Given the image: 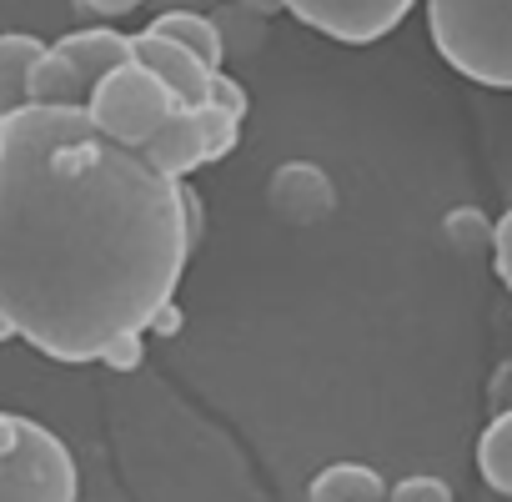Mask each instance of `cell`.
Returning a JSON list of instances; mask_svg holds the SVG:
<instances>
[{
    "label": "cell",
    "instance_id": "cell-1",
    "mask_svg": "<svg viewBox=\"0 0 512 502\" xmlns=\"http://www.w3.org/2000/svg\"><path fill=\"white\" fill-rule=\"evenodd\" d=\"M181 181L86 111L0 121V317L41 357L81 367L146 332L191 257Z\"/></svg>",
    "mask_w": 512,
    "mask_h": 502
},
{
    "label": "cell",
    "instance_id": "cell-2",
    "mask_svg": "<svg viewBox=\"0 0 512 502\" xmlns=\"http://www.w3.org/2000/svg\"><path fill=\"white\" fill-rule=\"evenodd\" d=\"M427 31L452 71L512 91V0H427Z\"/></svg>",
    "mask_w": 512,
    "mask_h": 502
},
{
    "label": "cell",
    "instance_id": "cell-3",
    "mask_svg": "<svg viewBox=\"0 0 512 502\" xmlns=\"http://www.w3.org/2000/svg\"><path fill=\"white\" fill-rule=\"evenodd\" d=\"M81 472L71 447L36 417L0 412V502H76Z\"/></svg>",
    "mask_w": 512,
    "mask_h": 502
},
{
    "label": "cell",
    "instance_id": "cell-4",
    "mask_svg": "<svg viewBox=\"0 0 512 502\" xmlns=\"http://www.w3.org/2000/svg\"><path fill=\"white\" fill-rule=\"evenodd\" d=\"M131 61V36L111 31V26H91V31H71L61 41H51L41 51V61L31 66V106H61V111H86L96 81L116 66Z\"/></svg>",
    "mask_w": 512,
    "mask_h": 502
},
{
    "label": "cell",
    "instance_id": "cell-5",
    "mask_svg": "<svg viewBox=\"0 0 512 502\" xmlns=\"http://www.w3.org/2000/svg\"><path fill=\"white\" fill-rule=\"evenodd\" d=\"M166 111H171V96H166L161 81H156L146 66H136V61L106 71V76L96 81L91 101H86V116H91L111 141L136 146V151H141L146 136L166 121Z\"/></svg>",
    "mask_w": 512,
    "mask_h": 502
},
{
    "label": "cell",
    "instance_id": "cell-6",
    "mask_svg": "<svg viewBox=\"0 0 512 502\" xmlns=\"http://www.w3.org/2000/svg\"><path fill=\"white\" fill-rule=\"evenodd\" d=\"M282 11L342 46H372L407 21L412 0H282Z\"/></svg>",
    "mask_w": 512,
    "mask_h": 502
},
{
    "label": "cell",
    "instance_id": "cell-7",
    "mask_svg": "<svg viewBox=\"0 0 512 502\" xmlns=\"http://www.w3.org/2000/svg\"><path fill=\"white\" fill-rule=\"evenodd\" d=\"M131 61H136V66H146V71L161 81V91L171 96V106H181V111L206 106L211 71H206L191 51H181L176 41L151 36V31H136V36H131Z\"/></svg>",
    "mask_w": 512,
    "mask_h": 502
},
{
    "label": "cell",
    "instance_id": "cell-8",
    "mask_svg": "<svg viewBox=\"0 0 512 502\" xmlns=\"http://www.w3.org/2000/svg\"><path fill=\"white\" fill-rule=\"evenodd\" d=\"M141 156H146L151 166H161L166 176H176V181H181L186 171H196V166H201V131H196V111L171 106V111H166V121L146 136Z\"/></svg>",
    "mask_w": 512,
    "mask_h": 502
},
{
    "label": "cell",
    "instance_id": "cell-9",
    "mask_svg": "<svg viewBox=\"0 0 512 502\" xmlns=\"http://www.w3.org/2000/svg\"><path fill=\"white\" fill-rule=\"evenodd\" d=\"M146 31L176 41L181 51H191L206 71H221V61H226V36H221V26H216L211 16H201V11H161Z\"/></svg>",
    "mask_w": 512,
    "mask_h": 502
},
{
    "label": "cell",
    "instance_id": "cell-10",
    "mask_svg": "<svg viewBox=\"0 0 512 502\" xmlns=\"http://www.w3.org/2000/svg\"><path fill=\"white\" fill-rule=\"evenodd\" d=\"M41 41L31 31H0V116L31 106V66L41 61Z\"/></svg>",
    "mask_w": 512,
    "mask_h": 502
},
{
    "label": "cell",
    "instance_id": "cell-11",
    "mask_svg": "<svg viewBox=\"0 0 512 502\" xmlns=\"http://www.w3.org/2000/svg\"><path fill=\"white\" fill-rule=\"evenodd\" d=\"M312 502H387V482L362 462H332L312 477Z\"/></svg>",
    "mask_w": 512,
    "mask_h": 502
},
{
    "label": "cell",
    "instance_id": "cell-12",
    "mask_svg": "<svg viewBox=\"0 0 512 502\" xmlns=\"http://www.w3.org/2000/svg\"><path fill=\"white\" fill-rule=\"evenodd\" d=\"M477 472H482V482L492 492L512 497V407H502L487 422V432L477 442Z\"/></svg>",
    "mask_w": 512,
    "mask_h": 502
},
{
    "label": "cell",
    "instance_id": "cell-13",
    "mask_svg": "<svg viewBox=\"0 0 512 502\" xmlns=\"http://www.w3.org/2000/svg\"><path fill=\"white\" fill-rule=\"evenodd\" d=\"M272 196H277V206L302 211V216H317V211L332 206V186H327V176L312 171V166H287V171H277Z\"/></svg>",
    "mask_w": 512,
    "mask_h": 502
},
{
    "label": "cell",
    "instance_id": "cell-14",
    "mask_svg": "<svg viewBox=\"0 0 512 502\" xmlns=\"http://www.w3.org/2000/svg\"><path fill=\"white\" fill-rule=\"evenodd\" d=\"M196 131H201V166L221 161L236 151L241 141V116L221 111V106H196Z\"/></svg>",
    "mask_w": 512,
    "mask_h": 502
},
{
    "label": "cell",
    "instance_id": "cell-15",
    "mask_svg": "<svg viewBox=\"0 0 512 502\" xmlns=\"http://www.w3.org/2000/svg\"><path fill=\"white\" fill-rule=\"evenodd\" d=\"M447 236L472 257V251L492 246V221H487L482 211H452V216H447Z\"/></svg>",
    "mask_w": 512,
    "mask_h": 502
},
{
    "label": "cell",
    "instance_id": "cell-16",
    "mask_svg": "<svg viewBox=\"0 0 512 502\" xmlns=\"http://www.w3.org/2000/svg\"><path fill=\"white\" fill-rule=\"evenodd\" d=\"M387 502H452V487L442 477L417 472V477H402L397 487H387Z\"/></svg>",
    "mask_w": 512,
    "mask_h": 502
},
{
    "label": "cell",
    "instance_id": "cell-17",
    "mask_svg": "<svg viewBox=\"0 0 512 502\" xmlns=\"http://www.w3.org/2000/svg\"><path fill=\"white\" fill-rule=\"evenodd\" d=\"M206 106H221V111H231V116H241V121H246V111H251V96H246V86H241L236 76H226V71H211Z\"/></svg>",
    "mask_w": 512,
    "mask_h": 502
},
{
    "label": "cell",
    "instance_id": "cell-18",
    "mask_svg": "<svg viewBox=\"0 0 512 502\" xmlns=\"http://www.w3.org/2000/svg\"><path fill=\"white\" fill-rule=\"evenodd\" d=\"M141 337H146V332H121V337H111L96 362H106L111 372H136V367H141V352H146Z\"/></svg>",
    "mask_w": 512,
    "mask_h": 502
},
{
    "label": "cell",
    "instance_id": "cell-19",
    "mask_svg": "<svg viewBox=\"0 0 512 502\" xmlns=\"http://www.w3.org/2000/svg\"><path fill=\"white\" fill-rule=\"evenodd\" d=\"M492 262H497V277H502V287L512 292V211L492 226Z\"/></svg>",
    "mask_w": 512,
    "mask_h": 502
},
{
    "label": "cell",
    "instance_id": "cell-20",
    "mask_svg": "<svg viewBox=\"0 0 512 502\" xmlns=\"http://www.w3.org/2000/svg\"><path fill=\"white\" fill-rule=\"evenodd\" d=\"M81 11H91V16H101V21H121V16H131V11H141L146 0H76Z\"/></svg>",
    "mask_w": 512,
    "mask_h": 502
},
{
    "label": "cell",
    "instance_id": "cell-21",
    "mask_svg": "<svg viewBox=\"0 0 512 502\" xmlns=\"http://www.w3.org/2000/svg\"><path fill=\"white\" fill-rule=\"evenodd\" d=\"M161 11H201V16L221 21V11H236V0H161Z\"/></svg>",
    "mask_w": 512,
    "mask_h": 502
},
{
    "label": "cell",
    "instance_id": "cell-22",
    "mask_svg": "<svg viewBox=\"0 0 512 502\" xmlns=\"http://www.w3.org/2000/svg\"><path fill=\"white\" fill-rule=\"evenodd\" d=\"M146 332H161V337H176V332H181V307H176V297H171L166 307H156V317L146 322Z\"/></svg>",
    "mask_w": 512,
    "mask_h": 502
},
{
    "label": "cell",
    "instance_id": "cell-23",
    "mask_svg": "<svg viewBox=\"0 0 512 502\" xmlns=\"http://www.w3.org/2000/svg\"><path fill=\"white\" fill-rule=\"evenodd\" d=\"M236 6L256 21H267V16H282V0H236Z\"/></svg>",
    "mask_w": 512,
    "mask_h": 502
},
{
    "label": "cell",
    "instance_id": "cell-24",
    "mask_svg": "<svg viewBox=\"0 0 512 502\" xmlns=\"http://www.w3.org/2000/svg\"><path fill=\"white\" fill-rule=\"evenodd\" d=\"M11 337H16V332H11V322H6V317H0V342H11Z\"/></svg>",
    "mask_w": 512,
    "mask_h": 502
},
{
    "label": "cell",
    "instance_id": "cell-25",
    "mask_svg": "<svg viewBox=\"0 0 512 502\" xmlns=\"http://www.w3.org/2000/svg\"><path fill=\"white\" fill-rule=\"evenodd\" d=\"M0 121H6V116H0Z\"/></svg>",
    "mask_w": 512,
    "mask_h": 502
}]
</instances>
